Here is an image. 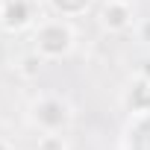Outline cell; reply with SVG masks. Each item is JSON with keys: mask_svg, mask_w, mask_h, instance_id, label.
Returning <instances> with one entry per match:
<instances>
[{"mask_svg": "<svg viewBox=\"0 0 150 150\" xmlns=\"http://www.w3.org/2000/svg\"><path fill=\"white\" fill-rule=\"evenodd\" d=\"M103 21L112 27V30H121L127 21H124V9H118V6H106L103 9Z\"/></svg>", "mask_w": 150, "mask_h": 150, "instance_id": "obj_1", "label": "cell"}]
</instances>
